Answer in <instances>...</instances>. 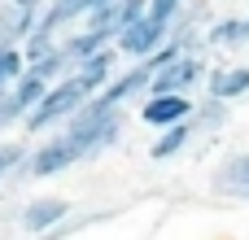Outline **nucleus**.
Masks as SVG:
<instances>
[{"label": "nucleus", "mask_w": 249, "mask_h": 240, "mask_svg": "<svg viewBox=\"0 0 249 240\" xmlns=\"http://www.w3.org/2000/svg\"><path fill=\"white\" fill-rule=\"evenodd\" d=\"M57 131L83 153V162L101 157L105 149H114L123 140V131H127V105H105L101 96H88Z\"/></svg>", "instance_id": "f257e3e1"}, {"label": "nucleus", "mask_w": 249, "mask_h": 240, "mask_svg": "<svg viewBox=\"0 0 249 240\" xmlns=\"http://www.w3.org/2000/svg\"><path fill=\"white\" fill-rule=\"evenodd\" d=\"M83 101H88V92L79 87V79H74V74H66V79L48 83V92L35 101V109H31L18 127H22L26 136H48V131H57V127H61V122H66Z\"/></svg>", "instance_id": "f03ea898"}, {"label": "nucleus", "mask_w": 249, "mask_h": 240, "mask_svg": "<svg viewBox=\"0 0 249 240\" xmlns=\"http://www.w3.org/2000/svg\"><path fill=\"white\" fill-rule=\"evenodd\" d=\"M83 162V153L61 136V131H48L39 144H31L26 153V166H22V179H53V175H66Z\"/></svg>", "instance_id": "7ed1b4c3"}, {"label": "nucleus", "mask_w": 249, "mask_h": 240, "mask_svg": "<svg viewBox=\"0 0 249 240\" xmlns=\"http://www.w3.org/2000/svg\"><path fill=\"white\" fill-rule=\"evenodd\" d=\"M166 39H171V26L144 9V13H140V17L127 26V31H118V35H114V48H118V57H127V61H140V57L158 52Z\"/></svg>", "instance_id": "20e7f679"}, {"label": "nucleus", "mask_w": 249, "mask_h": 240, "mask_svg": "<svg viewBox=\"0 0 249 240\" xmlns=\"http://www.w3.org/2000/svg\"><path fill=\"white\" fill-rule=\"evenodd\" d=\"M206 57L201 52H179V57H171L153 79H149V92H184V96H193V87H201V79H206ZM144 92V96H149Z\"/></svg>", "instance_id": "39448f33"}, {"label": "nucleus", "mask_w": 249, "mask_h": 240, "mask_svg": "<svg viewBox=\"0 0 249 240\" xmlns=\"http://www.w3.org/2000/svg\"><path fill=\"white\" fill-rule=\"evenodd\" d=\"M158 74V66H153V57H140V61H131L127 70L118 66V74L96 92L105 105H131V101H140L144 92H149V79Z\"/></svg>", "instance_id": "423d86ee"}, {"label": "nucleus", "mask_w": 249, "mask_h": 240, "mask_svg": "<svg viewBox=\"0 0 249 240\" xmlns=\"http://www.w3.org/2000/svg\"><path fill=\"white\" fill-rule=\"evenodd\" d=\"M193 114V96H184V92H149V96H140V122L144 127H153V131H162V127H175V122H184Z\"/></svg>", "instance_id": "0eeeda50"}, {"label": "nucleus", "mask_w": 249, "mask_h": 240, "mask_svg": "<svg viewBox=\"0 0 249 240\" xmlns=\"http://www.w3.org/2000/svg\"><path fill=\"white\" fill-rule=\"evenodd\" d=\"M66 214H74V206L66 197H31L22 210H18V227L26 236H44L48 227H57Z\"/></svg>", "instance_id": "6e6552de"}, {"label": "nucleus", "mask_w": 249, "mask_h": 240, "mask_svg": "<svg viewBox=\"0 0 249 240\" xmlns=\"http://www.w3.org/2000/svg\"><path fill=\"white\" fill-rule=\"evenodd\" d=\"M210 192H214V197H228V201H245V192H249V149L228 153V157L214 166Z\"/></svg>", "instance_id": "1a4fd4ad"}, {"label": "nucleus", "mask_w": 249, "mask_h": 240, "mask_svg": "<svg viewBox=\"0 0 249 240\" xmlns=\"http://www.w3.org/2000/svg\"><path fill=\"white\" fill-rule=\"evenodd\" d=\"M206 48L210 52H241L249 48V13H223L206 22Z\"/></svg>", "instance_id": "9d476101"}, {"label": "nucleus", "mask_w": 249, "mask_h": 240, "mask_svg": "<svg viewBox=\"0 0 249 240\" xmlns=\"http://www.w3.org/2000/svg\"><path fill=\"white\" fill-rule=\"evenodd\" d=\"M118 61H123V57H118V48L109 44V48H101V52L83 57V61H79V66L70 70V74L79 79V87H83L88 96H96V92H101V87H105V83H109V79L118 74Z\"/></svg>", "instance_id": "9b49d317"}, {"label": "nucleus", "mask_w": 249, "mask_h": 240, "mask_svg": "<svg viewBox=\"0 0 249 240\" xmlns=\"http://www.w3.org/2000/svg\"><path fill=\"white\" fill-rule=\"evenodd\" d=\"M201 83H206V96H219V101L236 105V101L249 96V66H214V70H206Z\"/></svg>", "instance_id": "f8f14e48"}, {"label": "nucleus", "mask_w": 249, "mask_h": 240, "mask_svg": "<svg viewBox=\"0 0 249 240\" xmlns=\"http://www.w3.org/2000/svg\"><path fill=\"white\" fill-rule=\"evenodd\" d=\"M114 44V35L109 31H101V26H74V31H66L61 35V52H66V61H70V70L83 61V57H92V52H101V48H109Z\"/></svg>", "instance_id": "ddd939ff"}, {"label": "nucleus", "mask_w": 249, "mask_h": 240, "mask_svg": "<svg viewBox=\"0 0 249 240\" xmlns=\"http://www.w3.org/2000/svg\"><path fill=\"white\" fill-rule=\"evenodd\" d=\"M193 140H197V127H193V118H184V122L158 131V140L149 144V157H153V162H171V157H179Z\"/></svg>", "instance_id": "4468645a"}, {"label": "nucleus", "mask_w": 249, "mask_h": 240, "mask_svg": "<svg viewBox=\"0 0 249 240\" xmlns=\"http://www.w3.org/2000/svg\"><path fill=\"white\" fill-rule=\"evenodd\" d=\"M35 17H39V9L0 0V44H22V39L35 31Z\"/></svg>", "instance_id": "2eb2a0df"}, {"label": "nucleus", "mask_w": 249, "mask_h": 240, "mask_svg": "<svg viewBox=\"0 0 249 240\" xmlns=\"http://www.w3.org/2000/svg\"><path fill=\"white\" fill-rule=\"evenodd\" d=\"M193 127H197V136H214V131H223L228 127V118H232V105L228 101H219V96H201V101H193Z\"/></svg>", "instance_id": "dca6fc26"}, {"label": "nucleus", "mask_w": 249, "mask_h": 240, "mask_svg": "<svg viewBox=\"0 0 249 240\" xmlns=\"http://www.w3.org/2000/svg\"><path fill=\"white\" fill-rule=\"evenodd\" d=\"M210 22V0H184L171 17V35H206Z\"/></svg>", "instance_id": "f3484780"}, {"label": "nucleus", "mask_w": 249, "mask_h": 240, "mask_svg": "<svg viewBox=\"0 0 249 240\" xmlns=\"http://www.w3.org/2000/svg\"><path fill=\"white\" fill-rule=\"evenodd\" d=\"M44 92H48V83H44V79H35V74H18V79H13V87H9V101H13V109L26 118Z\"/></svg>", "instance_id": "a211bd4d"}, {"label": "nucleus", "mask_w": 249, "mask_h": 240, "mask_svg": "<svg viewBox=\"0 0 249 240\" xmlns=\"http://www.w3.org/2000/svg\"><path fill=\"white\" fill-rule=\"evenodd\" d=\"M26 153H31V144H26V140H4V136H0V184L22 179Z\"/></svg>", "instance_id": "6ab92c4d"}, {"label": "nucleus", "mask_w": 249, "mask_h": 240, "mask_svg": "<svg viewBox=\"0 0 249 240\" xmlns=\"http://www.w3.org/2000/svg\"><path fill=\"white\" fill-rule=\"evenodd\" d=\"M109 214H66L57 227H48L44 236H31V240H70L74 232H88V227H96V223H105Z\"/></svg>", "instance_id": "aec40b11"}, {"label": "nucleus", "mask_w": 249, "mask_h": 240, "mask_svg": "<svg viewBox=\"0 0 249 240\" xmlns=\"http://www.w3.org/2000/svg\"><path fill=\"white\" fill-rule=\"evenodd\" d=\"M26 70V57H22V48L18 44H0V87L9 92L13 87V79Z\"/></svg>", "instance_id": "412c9836"}, {"label": "nucleus", "mask_w": 249, "mask_h": 240, "mask_svg": "<svg viewBox=\"0 0 249 240\" xmlns=\"http://www.w3.org/2000/svg\"><path fill=\"white\" fill-rule=\"evenodd\" d=\"M18 122H22V114L13 109V101H9V92H4V96H0V136H4L9 127H18Z\"/></svg>", "instance_id": "4be33fe9"}, {"label": "nucleus", "mask_w": 249, "mask_h": 240, "mask_svg": "<svg viewBox=\"0 0 249 240\" xmlns=\"http://www.w3.org/2000/svg\"><path fill=\"white\" fill-rule=\"evenodd\" d=\"M109 4H114V0H83V22H88V17H96V13H105Z\"/></svg>", "instance_id": "5701e85b"}, {"label": "nucleus", "mask_w": 249, "mask_h": 240, "mask_svg": "<svg viewBox=\"0 0 249 240\" xmlns=\"http://www.w3.org/2000/svg\"><path fill=\"white\" fill-rule=\"evenodd\" d=\"M13 4H26V9H44V0H13Z\"/></svg>", "instance_id": "b1692460"}, {"label": "nucleus", "mask_w": 249, "mask_h": 240, "mask_svg": "<svg viewBox=\"0 0 249 240\" xmlns=\"http://www.w3.org/2000/svg\"><path fill=\"white\" fill-rule=\"evenodd\" d=\"M0 96H4V87H0Z\"/></svg>", "instance_id": "393cba45"}, {"label": "nucleus", "mask_w": 249, "mask_h": 240, "mask_svg": "<svg viewBox=\"0 0 249 240\" xmlns=\"http://www.w3.org/2000/svg\"><path fill=\"white\" fill-rule=\"evenodd\" d=\"M245 201H249V192H245Z\"/></svg>", "instance_id": "a878e982"}]
</instances>
